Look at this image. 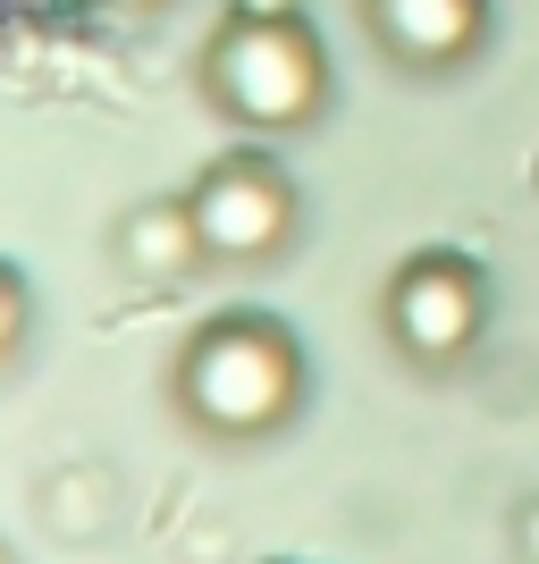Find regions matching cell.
Segmentation results:
<instances>
[{
	"label": "cell",
	"mask_w": 539,
	"mask_h": 564,
	"mask_svg": "<svg viewBox=\"0 0 539 564\" xmlns=\"http://www.w3.org/2000/svg\"><path fill=\"white\" fill-rule=\"evenodd\" d=\"M236 18H304V0H228Z\"/></svg>",
	"instance_id": "cell-9"
},
{
	"label": "cell",
	"mask_w": 539,
	"mask_h": 564,
	"mask_svg": "<svg viewBox=\"0 0 539 564\" xmlns=\"http://www.w3.org/2000/svg\"><path fill=\"white\" fill-rule=\"evenodd\" d=\"M363 25L405 76H455L489 51V0H363Z\"/></svg>",
	"instance_id": "cell-5"
},
{
	"label": "cell",
	"mask_w": 539,
	"mask_h": 564,
	"mask_svg": "<svg viewBox=\"0 0 539 564\" xmlns=\"http://www.w3.org/2000/svg\"><path fill=\"white\" fill-rule=\"evenodd\" d=\"M379 329L413 371H446L489 337V270L455 245H422L405 253L379 286Z\"/></svg>",
	"instance_id": "cell-3"
},
{
	"label": "cell",
	"mask_w": 539,
	"mask_h": 564,
	"mask_svg": "<svg viewBox=\"0 0 539 564\" xmlns=\"http://www.w3.org/2000/svg\"><path fill=\"white\" fill-rule=\"evenodd\" d=\"M25 337H34V286L18 261H0V371L25 354Z\"/></svg>",
	"instance_id": "cell-7"
},
{
	"label": "cell",
	"mask_w": 539,
	"mask_h": 564,
	"mask_svg": "<svg viewBox=\"0 0 539 564\" xmlns=\"http://www.w3.org/2000/svg\"><path fill=\"white\" fill-rule=\"evenodd\" d=\"M0 564H9V547H0Z\"/></svg>",
	"instance_id": "cell-11"
},
{
	"label": "cell",
	"mask_w": 539,
	"mask_h": 564,
	"mask_svg": "<svg viewBox=\"0 0 539 564\" xmlns=\"http://www.w3.org/2000/svg\"><path fill=\"white\" fill-rule=\"evenodd\" d=\"M110 253H118V270L143 279V286H177V279H194V270L212 261V253H203V228H194V203H186V194H152V203H136V212L118 219Z\"/></svg>",
	"instance_id": "cell-6"
},
{
	"label": "cell",
	"mask_w": 539,
	"mask_h": 564,
	"mask_svg": "<svg viewBox=\"0 0 539 564\" xmlns=\"http://www.w3.org/2000/svg\"><path fill=\"white\" fill-rule=\"evenodd\" d=\"M515 547H522V564H539V497L515 514Z\"/></svg>",
	"instance_id": "cell-8"
},
{
	"label": "cell",
	"mask_w": 539,
	"mask_h": 564,
	"mask_svg": "<svg viewBox=\"0 0 539 564\" xmlns=\"http://www.w3.org/2000/svg\"><path fill=\"white\" fill-rule=\"evenodd\" d=\"M194 228H203V253L219 270H261L279 261L304 228V194L287 177V161H270L261 143H236L219 161H203V177L186 186Z\"/></svg>",
	"instance_id": "cell-4"
},
{
	"label": "cell",
	"mask_w": 539,
	"mask_h": 564,
	"mask_svg": "<svg viewBox=\"0 0 539 564\" xmlns=\"http://www.w3.org/2000/svg\"><path fill=\"white\" fill-rule=\"evenodd\" d=\"M304 337L287 329L279 312H212L203 329L177 346L169 362V397L186 413V430L219 438V447H261V438H279L295 413H304Z\"/></svg>",
	"instance_id": "cell-1"
},
{
	"label": "cell",
	"mask_w": 539,
	"mask_h": 564,
	"mask_svg": "<svg viewBox=\"0 0 539 564\" xmlns=\"http://www.w3.org/2000/svg\"><path fill=\"white\" fill-rule=\"evenodd\" d=\"M101 9H110V18H161L169 0H101Z\"/></svg>",
	"instance_id": "cell-10"
},
{
	"label": "cell",
	"mask_w": 539,
	"mask_h": 564,
	"mask_svg": "<svg viewBox=\"0 0 539 564\" xmlns=\"http://www.w3.org/2000/svg\"><path fill=\"white\" fill-rule=\"evenodd\" d=\"M203 101H212L228 127L245 135H304L328 110V51L304 18H236L203 43V68H194Z\"/></svg>",
	"instance_id": "cell-2"
}]
</instances>
